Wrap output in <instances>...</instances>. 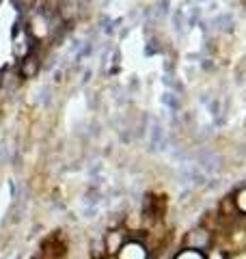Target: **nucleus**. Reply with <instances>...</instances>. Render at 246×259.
I'll list each match as a JSON object with an SVG mask.
<instances>
[{
  "label": "nucleus",
  "mask_w": 246,
  "mask_h": 259,
  "mask_svg": "<svg viewBox=\"0 0 246 259\" xmlns=\"http://www.w3.org/2000/svg\"><path fill=\"white\" fill-rule=\"evenodd\" d=\"M237 205H240V209H244V212H246V190L240 192V197H237Z\"/></svg>",
  "instance_id": "obj_3"
},
{
  "label": "nucleus",
  "mask_w": 246,
  "mask_h": 259,
  "mask_svg": "<svg viewBox=\"0 0 246 259\" xmlns=\"http://www.w3.org/2000/svg\"><path fill=\"white\" fill-rule=\"evenodd\" d=\"M117 253H119V259H147V250L141 244H136V242H130V244L123 242V246Z\"/></svg>",
  "instance_id": "obj_1"
},
{
  "label": "nucleus",
  "mask_w": 246,
  "mask_h": 259,
  "mask_svg": "<svg viewBox=\"0 0 246 259\" xmlns=\"http://www.w3.org/2000/svg\"><path fill=\"white\" fill-rule=\"evenodd\" d=\"M177 259H203V257H201L199 250H184V253L179 255Z\"/></svg>",
  "instance_id": "obj_2"
}]
</instances>
